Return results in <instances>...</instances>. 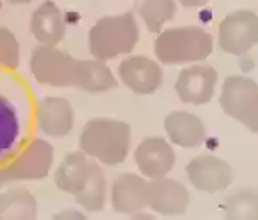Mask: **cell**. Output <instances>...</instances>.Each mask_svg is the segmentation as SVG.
<instances>
[{
  "instance_id": "obj_16",
  "label": "cell",
  "mask_w": 258,
  "mask_h": 220,
  "mask_svg": "<svg viewBox=\"0 0 258 220\" xmlns=\"http://www.w3.org/2000/svg\"><path fill=\"white\" fill-rule=\"evenodd\" d=\"M33 36L39 41V45L56 46L65 38V21L60 7L53 0H45L34 9L29 23Z\"/></svg>"
},
{
  "instance_id": "obj_17",
  "label": "cell",
  "mask_w": 258,
  "mask_h": 220,
  "mask_svg": "<svg viewBox=\"0 0 258 220\" xmlns=\"http://www.w3.org/2000/svg\"><path fill=\"white\" fill-rule=\"evenodd\" d=\"M118 81L106 61L93 58V60H77L76 61V84L74 87L89 92V94H99L116 89Z\"/></svg>"
},
{
  "instance_id": "obj_15",
  "label": "cell",
  "mask_w": 258,
  "mask_h": 220,
  "mask_svg": "<svg viewBox=\"0 0 258 220\" xmlns=\"http://www.w3.org/2000/svg\"><path fill=\"white\" fill-rule=\"evenodd\" d=\"M164 130L169 142L183 149H197L207 138V128L197 114L173 111L164 118Z\"/></svg>"
},
{
  "instance_id": "obj_28",
  "label": "cell",
  "mask_w": 258,
  "mask_h": 220,
  "mask_svg": "<svg viewBox=\"0 0 258 220\" xmlns=\"http://www.w3.org/2000/svg\"><path fill=\"white\" fill-rule=\"evenodd\" d=\"M11 6H26V4H31L33 0H7Z\"/></svg>"
},
{
  "instance_id": "obj_9",
  "label": "cell",
  "mask_w": 258,
  "mask_h": 220,
  "mask_svg": "<svg viewBox=\"0 0 258 220\" xmlns=\"http://www.w3.org/2000/svg\"><path fill=\"white\" fill-rule=\"evenodd\" d=\"M217 70L211 65H190L183 68L176 79L174 89L183 103L202 106L212 99L217 86Z\"/></svg>"
},
{
  "instance_id": "obj_8",
  "label": "cell",
  "mask_w": 258,
  "mask_h": 220,
  "mask_svg": "<svg viewBox=\"0 0 258 220\" xmlns=\"http://www.w3.org/2000/svg\"><path fill=\"white\" fill-rule=\"evenodd\" d=\"M186 176L195 190L214 195L227 190L234 183L236 173L224 159L216 156H199L186 164Z\"/></svg>"
},
{
  "instance_id": "obj_13",
  "label": "cell",
  "mask_w": 258,
  "mask_h": 220,
  "mask_svg": "<svg viewBox=\"0 0 258 220\" xmlns=\"http://www.w3.org/2000/svg\"><path fill=\"white\" fill-rule=\"evenodd\" d=\"M149 181L135 173H121L111 184V206L116 213L130 215L147 208Z\"/></svg>"
},
{
  "instance_id": "obj_25",
  "label": "cell",
  "mask_w": 258,
  "mask_h": 220,
  "mask_svg": "<svg viewBox=\"0 0 258 220\" xmlns=\"http://www.w3.org/2000/svg\"><path fill=\"white\" fill-rule=\"evenodd\" d=\"M9 161H0V191L4 190V188L7 186V184H11V178H9L7 171H6V164Z\"/></svg>"
},
{
  "instance_id": "obj_26",
  "label": "cell",
  "mask_w": 258,
  "mask_h": 220,
  "mask_svg": "<svg viewBox=\"0 0 258 220\" xmlns=\"http://www.w3.org/2000/svg\"><path fill=\"white\" fill-rule=\"evenodd\" d=\"M178 2L181 4L183 7H186V9H197V7H204V6H207L211 0H178Z\"/></svg>"
},
{
  "instance_id": "obj_7",
  "label": "cell",
  "mask_w": 258,
  "mask_h": 220,
  "mask_svg": "<svg viewBox=\"0 0 258 220\" xmlns=\"http://www.w3.org/2000/svg\"><path fill=\"white\" fill-rule=\"evenodd\" d=\"M258 41V17L253 11H234L219 24V48L224 53L246 55Z\"/></svg>"
},
{
  "instance_id": "obj_11",
  "label": "cell",
  "mask_w": 258,
  "mask_h": 220,
  "mask_svg": "<svg viewBox=\"0 0 258 220\" xmlns=\"http://www.w3.org/2000/svg\"><path fill=\"white\" fill-rule=\"evenodd\" d=\"M190 205V193L186 186L176 179L159 178L149 179L147 208L164 217H178L186 213Z\"/></svg>"
},
{
  "instance_id": "obj_10",
  "label": "cell",
  "mask_w": 258,
  "mask_h": 220,
  "mask_svg": "<svg viewBox=\"0 0 258 220\" xmlns=\"http://www.w3.org/2000/svg\"><path fill=\"white\" fill-rule=\"evenodd\" d=\"M118 77L123 86L139 96H149L163 86V68L149 56L134 55L118 65Z\"/></svg>"
},
{
  "instance_id": "obj_27",
  "label": "cell",
  "mask_w": 258,
  "mask_h": 220,
  "mask_svg": "<svg viewBox=\"0 0 258 220\" xmlns=\"http://www.w3.org/2000/svg\"><path fill=\"white\" fill-rule=\"evenodd\" d=\"M69 217H72V218H86V215L81 213V212H74V210H63V212L53 215V218H69Z\"/></svg>"
},
{
  "instance_id": "obj_29",
  "label": "cell",
  "mask_w": 258,
  "mask_h": 220,
  "mask_svg": "<svg viewBox=\"0 0 258 220\" xmlns=\"http://www.w3.org/2000/svg\"><path fill=\"white\" fill-rule=\"evenodd\" d=\"M2 7H4V0H0V11H2Z\"/></svg>"
},
{
  "instance_id": "obj_3",
  "label": "cell",
  "mask_w": 258,
  "mask_h": 220,
  "mask_svg": "<svg viewBox=\"0 0 258 220\" xmlns=\"http://www.w3.org/2000/svg\"><path fill=\"white\" fill-rule=\"evenodd\" d=\"M214 51V38L199 26L164 29L154 41V55L164 65L197 63Z\"/></svg>"
},
{
  "instance_id": "obj_2",
  "label": "cell",
  "mask_w": 258,
  "mask_h": 220,
  "mask_svg": "<svg viewBox=\"0 0 258 220\" xmlns=\"http://www.w3.org/2000/svg\"><path fill=\"white\" fill-rule=\"evenodd\" d=\"M139 38L141 29L132 12L101 17L89 29V53L103 61L118 58L120 55L132 53Z\"/></svg>"
},
{
  "instance_id": "obj_24",
  "label": "cell",
  "mask_w": 258,
  "mask_h": 220,
  "mask_svg": "<svg viewBox=\"0 0 258 220\" xmlns=\"http://www.w3.org/2000/svg\"><path fill=\"white\" fill-rule=\"evenodd\" d=\"M21 48L16 34L6 26H0V67L14 70L19 67Z\"/></svg>"
},
{
  "instance_id": "obj_6",
  "label": "cell",
  "mask_w": 258,
  "mask_h": 220,
  "mask_svg": "<svg viewBox=\"0 0 258 220\" xmlns=\"http://www.w3.org/2000/svg\"><path fill=\"white\" fill-rule=\"evenodd\" d=\"M55 151L45 138H33L6 164L11 181H41L51 171Z\"/></svg>"
},
{
  "instance_id": "obj_20",
  "label": "cell",
  "mask_w": 258,
  "mask_h": 220,
  "mask_svg": "<svg viewBox=\"0 0 258 220\" xmlns=\"http://www.w3.org/2000/svg\"><path fill=\"white\" fill-rule=\"evenodd\" d=\"M77 205L82 206L86 212L96 213L101 212L106 205V176L103 167L96 162H91L87 181L77 195H74Z\"/></svg>"
},
{
  "instance_id": "obj_19",
  "label": "cell",
  "mask_w": 258,
  "mask_h": 220,
  "mask_svg": "<svg viewBox=\"0 0 258 220\" xmlns=\"http://www.w3.org/2000/svg\"><path fill=\"white\" fill-rule=\"evenodd\" d=\"M38 217V201L28 188L14 186L0 193V218L33 220Z\"/></svg>"
},
{
  "instance_id": "obj_4",
  "label": "cell",
  "mask_w": 258,
  "mask_h": 220,
  "mask_svg": "<svg viewBox=\"0 0 258 220\" xmlns=\"http://www.w3.org/2000/svg\"><path fill=\"white\" fill-rule=\"evenodd\" d=\"M221 109L256 133L258 130V86L253 79L229 76L222 82L219 96Z\"/></svg>"
},
{
  "instance_id": "obj_12",
  "label": "cell",
  "mask_w": 258,
  "mask_h": 220,
  "mask_svg": "<svg viewBox=\"0 0 258 220\" xmlns=\"http://www.w3.org/2000/svg\"><path fill=\"white\" fill-rule=\"evenodd\" d=\"M134 161L144 178L159 179L174 167L176 154L164 137H147L137 145Z\"/></svg>"
},
{
  "instance_id": "obj_22",
  "label": "cell",
  "mask_w": 258,
  "mask_h": 220,
  "mask_svg": "<svg viewBox=\"0 0 258 220\" xmlns=\"http://www.w3.org/2000/svg\"><path fill=\"white\" fill-rule=\"evenodd\" d=\"M139 16L142 17L147 31L161 33L163 26L176 16V0H144L139 7Z\"/></svg>"
},
{
  "instance_id": "obj_23",
  "label": "cell",
  "mask_w": 258,
  "mask_h": 220,
  "mask_svg": "<svg viewBox=\"0 0 258 220\" xmlns=\"http://www.w3.org/2000/svg\"><path fill=\"white\" fill-rule=\"evenodd\" d=\"M227 218H256V193L253 190H238L224 201Z\"/></svg>"
},
{
  "instance_id": "obj_21",
  "label": "cell",
  "mask_w": 258,
  "mask_h": 220,
  "mask_svg": "<svg viewBox=\"0 0 258 220\" xmlns=\"http://www.w3.org/2000/svg\"><path fill=\"white\" fill-rule=\"evenodd\" d=\"M21 137V120L14 104L0 96V161H11Z\"/></svg>"
},
{
  "instance_id": "obj_18",
  "label": "cell",
  "mask_w": 258,
  "mask_h": 220,
  "mask_svg": "<svg viewBox=\"0 0 258 220\" xmlns=\"http://www.w3.org/2000/svg\"><path fill=\"white\" fill-rule=\"evenodd\" d=\"M91 161L82 151L71 152L63 157L58 167L55 169L53 181L60 191L67 195H77L84 188L89 176Z\"/></svg>"
},
{
  "instance_id": "obj_5",
  "label": "cell",
  "mask_w": 258,
  "mask_h": 220,
  "mask_svg": "<svg viewBox=\"0 0 258 220\" xmlns=\"http://www.w3.org/2000/svg\"><path fill=\"white\" fill-rule=\"evenodd\" d=\"M76 58L56 46L38 45L31 51L29 70L41 86L74 87L76 84Z\"/></svg>"
},
{
  "instance_id": "obj_1",
  "label": "cell",
  "mask_w": 258,
  "mask_h": 220,
  "mask_svg": "<svg viewBox=\"0 0 258 220\" xmlns=\"http://www.w3.org/2000/svg\"><path fill=\"white\" fill-rule=\"evenodd\" d=\"M132 142V130L123 120L91 118L79 135V151L101 164L118 166L126 161Z\"/></svg>"
},
{
  "instance_id": "obj_14",
  "label": "cell",
  "mask_w": 258,
  "mask_h": 220,
  "mask_svg": "<svg viewBox=\"0 0 258 220\" xmlns=\"http://www.w3.org/2000/svg\"><path fill=\"white\" fill-rule=\"evenodd\" d=\"M36 123L38 128L48 137H67L76 123L72 104L69 103V99L58 96L43 98L36 106Z\"/></svg>"
}]
</instances>
